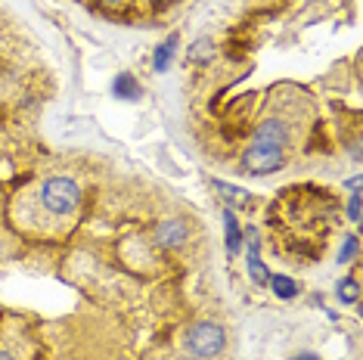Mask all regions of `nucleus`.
<instances>
[{"label":"nucleus","mask_w":363,"mask_h":360,"mask_svg":"<svg viewBox=\"0 0 363 360\" xmlns=\"http://www.w3.org/2000/svg\"><path fill=\"white\" fill-rule=\"evenodd\" d=\"M177 44H180V38L177 35H168V40H162L159 47H155V53H152V69L159 72H168V65L174 62V53H177Z\"/></svg>","instance_id":"6e6552de"},{"label":"nucleus","mask_w":363,"mask_h":360,"mask_svg":"<svg viewBox=\"0 0 363 360\" xmlns=\"http://www.w3.org/2000/svg\"><path fill=\"white\" fill-rule=\"evenodd\" d=\"M360 180H363V177H351V180H348V184H345V186H348L351 193H357V190H360Z\"/></svg>","instance_id":"dca6fc26"},{"label":"nucleus","mask_w":363,"mask_h":360,"mask_svg":"<svg viewBox=\"0 0 363 360\" xmlns=\"http://www.w3.org/2000/svg\"><path fill=\"white\" fill-rule=\"evenodd\" d=\"M227 345V332L220 323H211V320H202V323H193L186 330V348L189 354L202 357V360H211L218 357Z\"/></svg>","instance_id":"f03ea898"},{"label":"nucleus","mask_w":363,"mask_h":360,"mask_svg":"<svg viewBox=\"0 0 363 360\" xmlns=\"http://www.w3.org/2000/svg\"><path fill=\"white\" fill-rule=\"evenodd\" d=\"M214 190L218 193H224V196H230V199H239V202H252V196L242 190V186H230V184H224V180H214Z\"/></svg>","instance_id":"ddd939ff"},{"label":"nucleus","mask_w":363,"mask_h":360,"mask_svg":"<svg viewBox=\"0 0 363 360\" xmlns=\"http://www.w3.org/2000/svg\"><path fill=\"white\" fill-rule=\"evenodd\" d=\"M289 140H292V128H289L283 118H267V121H261V125H258L252 143H264V146H277V150H286Z\"/></svg>","instance_id":"39448f33"},{"label":"nucleus","mask_w":363,"mask_h":360,"mask_svg":"<svg viewBox=\"0 0 363 360\" xmlns=\"http://www.w3.org/2000/svg\"><path fill=\"white\" fill-rule=\"evenodd\" d=\"M245 267H249L252 283L267 286L270 270H267V264H264V258H261V233L255 230V227L245 230Z\"/></svg>","instance_id":"20e7f679"},{"label":"nucleus","mask_w":363,"mask_h":360,"mask_svg":"<svg viewBox=\"0 0 363 360\" xmlns=\"http://www.w3.org/2000/svg\"><path fill=\"white\" fill-rule=\"evenodd\" d=\"M0 360H16V354H10V351H4V348H0Z\"/></svg>","instance_id":"a211bd4d"},{"label":"nucleus","mask_w":363,"mask_h":360,"mask_svg":"<svg viewBox=\"0 0 363 360\" xmlns=\"http://www.w3.org/2000/svg\"><path fill=\"white\" fill-rule=\"evenodd\" d=\"M100 6H106V10H118V6H125L128 0H96Z\"/></svg>","instance_id":"2eb2a0df"},{"label":"nucleus","mask_w":363,"mask_h":360,"mask_svg":"<svg viewBox=\"0 0 363 360\" xmlns=\"http://www.w3.org/2000/svg\"><path fill=\"white\" fill-rule=\"evenodd\" d=\"M348 218L354 224H360V190L351 193V199H348Z\"/></svg>","instance_id":"4468645a"},{"label":"nucleus","mask_w":363,"mask_h":360,"mask_svg":"<svg viewBox=\"0 0 363 360\" xmlns=\"http://www.w3.org/2000/svg\"><path fill=\"white\" fill-rule=\"evenodd\" d=\"M270 289H274V296L277 298H283V301H292L295 296H298V283L292 280V276H286V274H270Z\"/></svg>","instance_id":"9d476101"},{"label":"nucleus","mask_w":363,"mask_h":360,"mask_svg":"<svg viewBox=\"0 0 363 360\" xmlns=\"http://www.w3.org/2000/svg\"><path fill=\"white\" fill-rule=\"evenodd\" d=\"M40 206L50 211V215H56V218L72 215V211L81 206L78 180H72V177H50V180H44V186H40Z\"/></svg>","instance_id":"f257e3e1"},{"label":"nucleus","mask_w":363,"mask_h":360,"mask_svg":"<svg viewBox=\"0 0 363 360\" xmlns=\"http://www.w3.org/2000/svg\"><path fill=\"white\" fill-rule=\"evenodd\" d=\"M292 360H320L317 354H308V351H304V354H298V357H292Z\"/></svg>","instance_id":"f3484780"},{"label":"nucleus","mask_w":363,"mask_h":360,"mask_svg":"<svg viewBox=\"0 0 363 360\" xmlns=\"http://www.w3.org/2000/svg\"><path fill=\"white\" fill-rule=\"evenodd\" d=\"M357 255H360V240H357V233H348L342 240V249H338L335 261H338V264H354Z\"/></svg>","instance_id":"f8f14e48"},{"label":"nucleus","mask_w":363,"mask_h":360,"mask_svg":"<svg viewBox=\"0 0 363 360\" xmlns=\"http://www.w3.org/2000/svg\"><path fill=\"white\" fill-rule=\"evenodd\" d=\"M186 220H180V218H171V220H162L159 224V230H155V242L162 245V249H177V245H184L186 242Z\"/></svg>","instance_id":"423d86ee"},{"label":"nucleus","mask_w":363,"mask_h":360,"mask_svg":"<svg viewBox=\"0 0 363 360\" xmlns=\"http://www.w3.org/2000/svg\"><path fill=\"white\" fill-rule=\"evenodd\" d=\"M112 96L134 103V100H140V96H143V87H140V81L130 75V72H121V75L112 81Z\"/></svg>","instance_id":"0eeeda50"},{"label":"nucleus","mask_w":363,"mask_h":360,"mask_svg":"<svg viewBox=\"0 0 363 360\" xmlns=\"http://www.w3.org/2000/svg\"><path fill=\"white\" fill-rule=\"evenodd\" d=\"M335 296H338L342 305H357L360 301V280L357 276H345V280H338Z\"/></svg>","instance_id":"9b49d317"},{"label":"nucleus","mask_w":363,"mask_h":360,"mask_svg":"<svg viewBox=\"0 0 363 360\" xmlns=\"http://www.w3.org/2000/svg\"><path fill=\"white\" fill-rule=\"evenodd\" d=\"M224 227H227V255H239L242 252V227H239V220L230 208H224Z\"/></svg>","instance_id":"1a4fd4ad"},{"label":"nucleus","mask_w":363,"mask_h":360,"mask_svg":"<svg viewBox=\"0 0 363 360\" xmlns=\"http://www.w3.org/2000/svg\"><path fill=\"white\" fill-rule=\"evenodd\" d=\"M239 165H242L245 174H255V177H261V174H277V171L286 165V155H283V150H277V146L252 143L249 150L242 152Z\"/></svg>","instance_id":"7ed1b4c3"}]
</instances>
